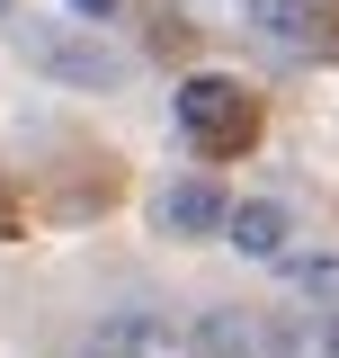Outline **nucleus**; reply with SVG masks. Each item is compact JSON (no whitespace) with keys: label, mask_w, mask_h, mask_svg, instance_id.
I'll list each match as a JSON object with an SVG mask.
<instances>
[{"label":"nucleus","mask_w":339,"mask_h":358,"mask_svg":"<svg viewBox=\"0 0 339 358\" xmlns=\"http://www.w3.org/2000/svg\"><path fill=\"white\" fill-rule=\"evenodd\" d=\"M18 54L36 63L45 81H63V90H116V81H126V63H116L98 36L54 27V18H18Z\"/></svg>","instance_id":"1"},{"label":"nucleus","mask_w":339,"mask_h":358,"mask_svg":"<svg viewBox=\"0 0 339 358\" xmlns=\"http://www.w3.org/2000/svg\"><path fill=\"white\" fill-rule=\"evenodd\" d=\"M179 126L197 134L206 152H241L259 126V108H250V90L241 81H223V72H197V81H179Z\"/></svg>","instance_id":"2"},{"label":"nucleus","mask_w":339,"mask_h":358,"mask_svg":"<svg viewBox=\"0 0 339 358\" xmlns=\"http://www.w3.org/2000/svg\"><path fill=\"white\" fill-rule=\"evenodd\" d=\"M223 215H232V197H223L214 179H161V188H152V224H161V233H179V242L223 233Z\"/></svg>","instance_id":"3"},{"label":"nucleus","mask_w":339,"mask_h":358,"mask_svg":"<svg viewBox=\"0 0 339 358\" xmlns=\"http://www.w3.org/2000/svg\"><path fill=\"white\" fill-rule=\"evenodd\" d=\"M81 358H170V322L161 313H107Z\"/></svg>","instance_id":"4"},{"label":"nucleus","mask_w":339,"mask_h":358,"mask_svg":"<svg viewBox=\"0 0 339 358\" xmlns=\"http://www.w3.org/2000/svg\"><path fill=\"white\" fill-rule=\"evenodd\" d=\"M241 18H250L268 45H286V54H312V0H241Z\"/></svg>","instance_id":"5"},{"label":"nucleus","mask_w":339,"mask_h":358,"mask_svg":"<svg viewBox=\"0 0 339 358\" xmlns=\"http://www.w3.org/2000/svg\"><path fill=\"white\" fill-rule=\"evenodd\" d=\"M250 341H259V322L241 305H206L197 313V331H188V350L197 358H250Z\"/></svg>","instance_id":"6"},{"label":"nucleus","mask_w":339,"mask_h":358,"mask_svg":"<svg viewBox=\"0 0 339 358\" xmlns=\"http://www.w3.org/2000/svg\"><path fill=\"white\" fill-rule=\"evenodd\" d=\"M223 233H232L250 260H277V251H286V206L250 197V206H232V215H223Z\"/></svg>","instance_id":"7"},{"label":"nucleus","mask_w":339,"mask_h":358,"mask_svg":"<svg viewBox=\"0 0 339 358\" xmlns=\"http://www.w3.org/2000/svg\"><path fill=\"white\" fill-rule=\"evenodd\" d=\"M286 287H295L303 305H339V251H312V260H286Z\"/></svg>","instance_id":"8"},{"label":"nucleus","mask_w":339,"mask_h":358,"mask_svg":"<svg viewBox=\"0 0 339 358\" xmlns=\"http://www.w3.org/2000/svg\"><path fill=\"white\" fill-rule=\"evenodd\" d=\"M72 9H81V18H116L126 0H72Z\"/></svg>","instance_id":"9"},{"label":"nucleus","mask_w":339,"mask_h":358,"mask_svg":"<svg viewBox=\"0 0 339 358\" xmlns=\"http://www.w3.org/2000/svg\"><path fill=\"white\" fill-rule=\"evenodd\" d=\"M0 18H9V0H0Z\"/></svg>","instance_id":"10"}]
</instances>
